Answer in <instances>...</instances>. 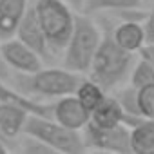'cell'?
I'll return each instance as SVG.
<instances>
[{"instance_id":"obj_15","label":"cell","mask_w":154,"mask_h":154,"mask_svg":"<svg viewBox=\"0 0 154 154\" xmlns=\"http://www.w3.org/2000/svg\"><path fill=\"white\" fill-rule=\"evenodd\" d=\"M131 147L136 154H154V120L143 118L131 127Z\"/></svg>"},{"instance_id":"obj_7","label":"cell","mask_w":154,"mask_h":154,"mask_svg":"<svg viewBox=\"0 0 154 154\" xmlns=\"http://www.w3.org/2000/svg\"><path fill=\"white\" fill-rule=\"evenodd\" d=\"M2 58L9 69L20 74H31L44 67L42 56L17 36L9 40H2Z\"/></svg>"},{"instance_id":"obj_14","label":"cell","mask_w":154,"mask_h":154,"mask_svg":"<svg viewBox=\"0 0 154 154\" xmlns=\"http://www.w3.org/2000/svg\"><path fill=\"white\" fill-rule=\"evenodd\" d=\"M91 122L98 127H118L127 125V114L116 96H105V100L91 111Z\"/></svg>"},{"instance_id":"obj_3","label":"cell","mask_w":154,"mask_h":154,"mask_svg":"<svg viewBox=\"0 0 154 154\" xmlns=\"http://www.w3.org/2000/svg\"><path fill=\"white\" fill-rule=\"evenodd\" d=\"M102 38L103 33L98 27V24L91 18V15H76L74 29L63 49V67L80 74L89 72L94 54L102 44Z\"/></svg>"},{"instance_id":"obj_12","label":"cell","mask_w":154,"mask_h":154,"mask_svg":"<svg viewBox=\"0 0 154 154\" xmlns=\"http://www.w3.org/2000/svg\"><path fill=\"white\" fill-rule=\"evenodd\" d=\"M29 111L15 103H0V136L4 140H15L24 134Z\"/></svg>"},{"instance_id":"obj_6","label":"cell","mask_w":154,"mask_h":154,"mask_svg":"<svg viewBox=\"0 0 154 154\" xmlns=\"http://www.w3.org/2000/svg\"><path fill=\"white\" fill-rule=\"evenodd\" d=\"M84 143L87 149L103 150V152H118V154H129L132 152L131 147V127L118 125V127H98L93 122H89L82 129Z\"/></svg>"},{"instance_id":"obj_16","label":"cell","mask_w":154,"mask_h":154,"mask_svg":"<svg viewBox=\"0 0 154 154\" xmlns=\"http://www.w3.org/2000/svg\"><path fill=\"white\" fill-rule=\"evenodd\" d=\"M143 2L145 0H87L80 13L93 17L96 13H109V11H118V13L138 11Z\"/></svg>"},{"instance_id":"obj_24","label":"cell","mask_w":154,"mask_h":154,"mask_svg":"<svg viewBox=\"0 0 154 154\" xmlns=\"http://www.w3.org/2000/svg\"><path fill=\"white\" fill-rule=\"evenodd\" d=\"M9 76V67L6 65V62H4V58H2V42H0V78H8Z\"/></svg>"},{"instance_id":"obj_20","label":"cell","mask_w":154,"mask_h":154,"mask_svg":"<svg viewBox=\"0 0 154 154\" xmlns=\"http://www.w3.org/2000/svg\"><path fill=\"white\" fill-rule=\"evenodd\" d=\"M138 105L143 118L154 120V84L138 89Z\"/></svg>"},{"instance_id":"obj_21","label":"cell","mask_w":154,"mask_h":154,"mask_svg":"<svg viewBox=\"0 0 154 154\" xmlns=\"http://www.w3.org/2000/svg\"><path fill=\"white\" fill-rule=\"evenodd\" d=\"M26 136V140L20 143V150L24 152V154H53L54 150L47 145V143H44L42 140H38V138H35V136H29V134H24Z\"/></svg>"},{"instance_id":"obj_17","label":"cell","mask_w":154,"mask_h":154,"mask_svg":"<svg viewBox=\"0 0 154 154\" xmlns=\"http://www.w3.org/2000/svg\"><path fill=\"white\" fill-rule=\"evenodd\" d=\"M74 94H76V98H78L89 111H93V109H96L105 100L107 89L102 84H98L96 80L89 78V80H82L80 82V85H78V89H76Z\"/></svg>"},{"instance_id":"obj_1","label":"cell","mask_w":154,"mask_h":154,"mask_svg":"<svg viewBox=\"0 0 154 154\" xmlns=\"http://www.w3.org/2000/svg\"><path fill=\"white\" fill-rule=\"evenodd\" d=\"M134 63V53L120 47L112 38V33H103L102 44L89 69V78L102 84L107 91H112L125 80H129Z\"/></svg>"},{"instance_id":"obj_9","label":"cell","mask_w":154,"mask_h":154,"mask_svg":"<svg viewBox=\"0 0 154 154\" xmlns=\"http://www.w3.org/2000/svg\"><path fill=\"white\" fill-rule=\"evenodd\" d=\"M17 38L22 40L26 45H29L31 49H35L42 58L49 56L51 54V49H49V44H47V38H45V33L42 29V24L36 17V9L35 6H29L27 13L24 15L20 26H18V31H17Z\"/></svg>"},{"instance_id":"obj_23","label":"cell","mask_w":154,"mask_h":154,"mask_svg":"<svg viewBox=\"0 0 154 154\" xmlns=\"http://www.w3.org/2000/svg\"><path fill=\"white\" fill-rule=\"evenodd\" d=\"M138 54H140V56H143V58H147V60L154 65V44H145Z\"/></svg>"},{"instance_id":"obj_5","label":"cell","mask_w":154,"mask_h":154,"mask_svg":"<svg viewBox=\"0 0 154 154\" xmlns=\"http://www.w3.org/2000/svg\"><path fill=\"white\" fill-rule=\"evenodd\" d=\"M24 134H29V136L42 140L54 152L80 154V152L87 150V147L84 143L82 131L69 129V127L58 123L54 118H49V116L29 114L26 127H24Z\"/></svg>"},{"instance_id":"obj_22","label":"cell","mask_w":154,"mask_h":154,"mask_svg":"<svg viewBox=\"0 0 154 154\" xmlns=\"http://www.w3.org/2000/svg\"><path fill=\"white\" fill-rule=\"evenodd\" d=\"M143 27H145V35H147V44H154V0L150 4L149 13L145 15Z\"/></svg>"},{"instance_id":"obj_25","label":"cell","mask_w":154,"mask_h":154,"mask_svg":"<svg viewBox=\"0 0 154 154\" xmlns=\"http://www.w3.org/2000/svg\"><path fill=\"white\" fill-rule=\"evenodd\" d=\"M65 2H67V4L74 9V11H78V13H80V11L84 9V6H85L87 0H65Z\"/></svg>"},{"instance_id":"obj_19","label":"cell","mask_w":154,"mask_h":154,"mask_svg":"<svg viewBox=\"0 0 154 154\" xmlns=\"http://www.w3.org/2000/svg\"><path fill=\"white\" fill-rule=\"evenodd\" d=\"M129 84L136 89H141L145 85L154 84V65L147 58L140 56L136 60V63L131 71V76H129Z\"/></svg>"},{"instance_id":"obj_18","label":"cell","mask_w":154,"mask_h":154,"mask_svg":"<svg viewBox=\"0 0 154 154\" xmlns=\"http://www.w3.org/2000/svg\"><path fill=\"white\" fill-rule=\"evenodd\" d=\"M116 98L120 100V103L127 114V127H134L136 123H140L143 120V116L140 112V105H138V89L136 87H132L129 84V87L122 89L116 94Z\"/></svg>"},{"instance_id":"obj_26","label":"cell","mask_w":154,"mask_h":154,"mask_svg":"<svg viewBox=\"0 0 154 154\" xmlns=\"http://www.w3.org/2000/svg\"><path fill=\"white\" fill-rule=\"evenodd\" d=\"M8 152V143H4V138L0 136V154H6Z\"/></svg>"},{"instance_id":"obj_10","label":"cell","mask_w":154,"mask_h":154,"mask_svg":"<svg viewBox=\"0 0 154 154\" xmlns=\"http://www.w3.org/2000/svg\"><path fill=\"white\" fill-rule=\"evenodd\" d=\"M29 9V0H0V40L17 36L18 26Z\"/></svg>"},{"instance_id":"obj_11","label":"cell","mask_w":154,"mask_h":154,"mask_svg":"<svg viewBox=\"0 0 154 154\" xmlns=\"http://www.w3.org/2000/svg\"><path fill=\"white\" fill-rule=\"evenodd\" d=\"M0 103H15V105L27 109L31 114L53 118V103H44L42 100L24 94L17 87H9L4 78H0Z\"/></svg>"},{"instance_id":"obj_8","label":"cell","mask_w":154,"mask_h":154,"mask_svg":"<svg viewBox=\"0 0 154 154\" xmlns=\"http://www.w3.org/2000/svg\"><path fill=\"white\" fill-rule=\"evenodd\" d=\"M53 118L69 129L82 131L91 122V111L76 98V94H69L53 103Z\"/></svg>"},{"instance_id":"obj_13","label":"cell","mask_w":154,"mask_h":154,"mask_svg":"<svg viewBox=\"0 0 154 154\" xmlns=\"http://www.w3.org/2000/svg\"><path fill=\"white\" fill-rule=\"evenodd\" d=\"M112 38L116 40V44L120 47H123L125 51H131L134 54L140 53L141 47L147 44V35H145L143 22H138L134 18L123 20L122 24H118L112 31Z\"/></svg>"},{"instance_id":"obj_4","label":"cell","mask_w":154,"mask_h":154,"mask_svg":"<svg viewBox=\"0 0 154 154\" xmlns=\"http://www.w3.org/2000/svg\"><path fill=\"white\" fill-rule=\"evenodd\" d=\"M33 6L45 33L51 54L63 53L76 22L74 9L65 0H35Z\"/></svg>"},{"instance_id":"obj_2","label":"cell","mask_w":154,"mask_h":154,"mask_svg":"<svg viewBox=\"0 0 154 154\" xmlns=\"http://www.w3.org/2000/svg\"><path fill=\"white\" fill-rule=\"evenodd\" d=\"M82 74L67 67L40 69L31 74H20L17 89L36 100H58L74 94L82 82Z\"/></svg>"}]
</instances>
